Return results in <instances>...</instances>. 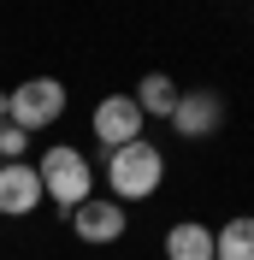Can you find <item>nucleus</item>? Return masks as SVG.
I'll use <instances>...</instances> for the list:
<instances>
[{
    "mask_svg": "<svg viewBox=\"0 0 254 260\" xmlns=\"http://www.w3.org/2000/svg\"><path fill=\"white\" fill-rule=\"evenodd\" d=\"M213 260H254V219H225L213 231Z\"/></svg>",
    "mask_w": 254,
    "mask_h": 260,
    "instance_id": "obj_10",
    "label": "nucleus"
},
{
    "mask_svg": "<svg viewBox=\"0 0 254 260\" xmlns=\"http://www.w3.org/2000/svg\"><path fill=\"white\" fill-rule=\"evenodd\" d=\"M71 231H77L83 243H118L130 231V213H124V201H112V195H89V201L71 213Z\"/></svg>",
    "mask_w": 254,
    "mask_h": 260,
    "instance_id": "obj_5",
    "label": "nucleus"
},
{
    "mask_svg": "<svg viewBox=\"0 0 254 260\" xmlns=\"http://www.w3.org/2000/svg\"><path fill=\"white\" fill-rule=\"evenodd\" d=\"M48 195H42V178H36L30 160H0V213L6 219H30Z\"/></svg>",
    "mask_w": 254,
    "mask_h": 260,
    "instance_id": "obj_6",
    "label": "nucleus"
},
{
    "mask_svg": "<svg viewBox=\"0 0 254 260\" xmlns=\"http://www.w3.org/2000/svg\"><path fill=\"white\" fill-rule=\"evenodd\" d=\"M177 95H183V89H177V83L166 77V71H148V77L136 83V89H130V101L142 107V118H172Z\"/></svg>",
    "mask_w": 254,
    "mask_h": 260,
    "instance_id": "obj_9",
    "label": "nucleus"
},
{
    "mask_svg": "<svg viewBox=\"0 0 254 260\" xmlns=\"http://www.w3.org/2000/svg\"><path fill=\"white\" fill-rule=\"evenodd\" d=\"M65 118V83L59 77H24L6 95V124H18V130H48V124H59Z\"/></svg>",
    "mask_w": 254,
    "mask_h": 260,
    "instance_id": "obj_3",
    "label": "nucleus"
},
{
    "mask_svg": "<svg viewBox=\"0 0 254 260\" xmlns=\"http://www.w3.org/2000/svg\"><path fill=\"white\" fill-rule=\"evenodd\" d=\"M142 107L130 95H107V101H95V142L101 148H124V142H136L142 136Z\"/></svg>",
    "mask_w": 254,
    "mask_h": 260,
    "instance_id": "obj_7",
    "label": "nucleus"
},
{
    "mask_svg": "<svg viewBox=\"0 0 254 260\" xmlns=\"http://www.w3.org/2000/svg\"><path fill=\"white\" fill-rule=\"evenodd\" d=\"M36 178H42V195H48L53 207L71 219V213L95 195V166H89V154L71 142H53L42 160H36Z\"/></svg>",
    "mask_w": 254,
    "mask_h": 260,
    "instance_id": "obj_1",
    "label": "nucleus"
},
{
    "mask_svg": "<svg viewBox=\"0 0 254 260\" xmlns=\"http://www.w3.org/2000/svg\"><path fill=\"white\" fill-rule=\"evenodd\" d=\"M0 124H6V95H0Z\"/></svg>",
    "mask_w": 254,
    "mask_h": 260,
    "instance_id": "obj_12",
    "label": "nucleus"
},
{
    "mask_svg": "<svg viewBox=\"0 0 254 260\" xmlns=\"http://www.w3.org/2000/svg\"><path fill=\"white\" fill-rule=\"evenodd\" d=\"M166 260H213V225L177 219V225L166 231Z\"/></svg>",
    "mask_w": 254,
    "mask_h": 260,
    "instance_id": "obj_8",
    "label": "nucleus"
},
{
    "mask_svg": "<svg viewBox=\"0 0 254 260\" xmlns=\"http://www.w3.org/2000/svg\"><path fill=\"white\" fill-rule=\"evenodd\" d=\"M166 124H172L183 142H207V136L225 130V95L219 89H189V95H177V107H172Z\"/></svg>",
    "mask_w": 254,
    "mask_h": 260,
    "instance_id": "obj_4",
    "label": "nucleus"
},
{
    "mask_svg": "<svg viewBox=\"0 0 254 260\" xmlns=\"http://www.w3.org/2000/svg\"><path fill=\"white\" fill-rule=\"evenodd\" d=\"M24 148H30V130L0 124V160H24Z\"/></svg>",
    "mask_w": 254,
    "mask_h": 260,
    "instance_id": "obj_11",
    "label": "nucleus"
},
{
    "mask_svg": "<svg viewBox=\"0 0 254 260\" xmlns=\"http://www.w3.org/2000/svg\"><path fill=\"white\" fill-rule=\"evenodd\" d=\"M107 183H112V201H148V195L166 183V154H160L148 136H136V142L124 148H107Z\"/></svg>",
    "mask_w": 254,
    "mask_h": 260,
    "instance_id": "obj_2",
    "label": "nucleus"
}]
</instances>
